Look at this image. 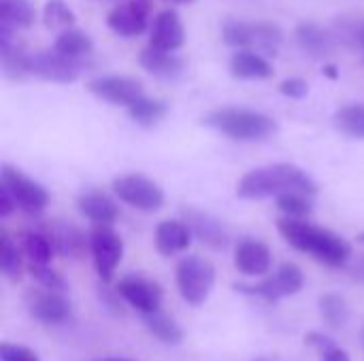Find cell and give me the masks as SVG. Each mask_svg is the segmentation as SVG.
<instances>
[{"instance_id":"1","label":"cell","mask_w":364,"mask_h":361,"mask_svg":"<svg viewBox=\"0 0 364 361\" xmlns=\"http://www.w3.org/2000/svg\"><path fill=\"white\" fill-rule=\"evenodd\" d=\"M277 232L292 249L311 255L328 268H343L352 260V245L343 236L307 219L284 217L277 221Z\"/></svg>"},{"instance_id":"2","label":"cell","mask_w":364,"mask_h":361,"mask_svg":"<svg viewBox=\"0 0 364 361\" xmlns=\"http://www.w3.org/2000/svg\"><path fill=\"white\" fill-rule=\"evenodd\" d=\"M286 191H303L309 196L318 194V183L309 172L294 164H271L254 168L237 185V196L243 200H264L277 198Z\"/></svg>"},{"instance_id":"3","label":"cell","mask_w":364,"mask_h":361,"mask_svg":"<svg viewBox=\"0 0 364 361\" xmlns=\"http://www.w3.org/2000/svg\"><path fill=\"white\" fill-rule=\"evenodd\" d=\"M203 126L239 143H260L275 136L279 130L277 121L271 115L243 106L215 109L203 117Z\"/></svg>"},{"instance_id":"4","label":"cell","mask_w":364,"mask_h":361,"mask_svg":"<svg viewBox=\"0 0 364 361\" xmlns=\"http://www.w3.org/2000/svg\"><path fill=\"white\" fill-rule=\"evenodd\" d=\"M222 40L235 49H254L264 55H277L286 40L284 30L273 21L230 19L222 26Z\"/></svg>"},{"instance_id":"5","label":"cell","mask_w":364,"mask_h":361,"mask_svg":"<svg viewBox=\"0 0 364 361\" xmlns=\"http://www.w3.org/2000/svg\"><path fill=\"white\" fill-rule=\"evenodd\" d=\"M175 283L183 302L198 309L207 302L215 285V268L198 255H188L175 268Z\"/></svg>"},{"instance_id":"6","label":"cell","mask_w":364,"mask_h":361,"mask_svg":"<svg viewBox=\"0 0 364 361\" xmlns=\"http://www.w3.org/2000/svg\"><path fill=\"white\" fill-rule=\"evenodd\" d=\"M113 194L119 198V202L143 211V213H156L164 206V189L160 187V183H156L154 179L141 174V172H128L122 177H115L113 183Z\"/></svg>"},{"instance_id":"7","label":"cell","mask_w":364,"mask_h":361,"mask_svg":"<svg viewBox=\"0 0 364 361\" xmlns=\"http://www.w3.org/2000/svg\"><path fill=\"white\" fill-rule=\"evenodd\" d=\"M90 253L94 260L96 274L100 283H111L122 257H124V240L113 230V226H94L90 232Z\"/></svg>"},{"instance_id":"8","label":"cell","mask_w":364,"mask_h":361,"mask_svg":"<svg viewBox=\"0 0 364 361\" xmlns=\"http://www.w3.org/2000/svg\"><path fill=\"white\" fill-rule=\"evenodd\" d=\"M303 287H305V274L292 262L282 264L273 277H267L260 283H254V285H243V283L241 285H235V289L239 294H245V296H252V298H260L264 302H277L282 298L296 296Z\"/></svg>"},{"instance_id":"9","label":"cell","mask_w":364,"mask_h":361,"mask_svg":"<svg viewBox=\"0 0 364 361\" xmlns=\"http://www.w3.org/2000/svg\"><path fill=\"white\" fill-rule=\"evenodd\" d=\"M0 183L9 187L17 209L26 215H41L49 204V191L11 164L0 166Z\"/></svg>"},{"instance_id":"10","label":"cell","mask_w":364,"mask_h":361,"mask_svg":"<svg viewBox=\"0 0 364 361\" xmlns=\"http://www.w3.org/2000/svg\"><path fill=\"white\" fill-rule=\"evenodd\" d=\"M85 70V64L75 57H66L62 53L53 51H30V74L38 77L43 81L51 83H75L81 72Z\"/></svg>"},{"instance_id":"11","label":"cell","mask_w":364,"mask_h":361,"mask_svg":"<svg viewBox=\"0 0 364 361\" xmlns=\"http://www.w3.org/2000/svg\"><path fill=\"white\" fill-rule=\"evenodd\" d=\"M154 4L151 0H128L113 6L107 15V26L122 38H134L149 30Z\"/></svg>"},{"instance_id":"12","label":"cell","mask_w":364,"mask_h":361,"mask_svg":"<svg viewBox=\"0 0 364 361\" xmlns=\"http://www.w3.org/2000/svg\"><path fill=\"white\" fill-rule=\"evenodd\" d=\"M115 289L122 296V300L128 306L136 309L141 315L154 313L162 306L164 291H162L160 283L145 274H126L117 281Z\"/></svg>"},{"instance_id":"13","label":"cell","mask_w":364,"mask_h":361,"mask_svg":"<svg viewBox=\"0 0 364 361\" xmlns=\"http://www.w3.org/2000/svg\"><path fill=\"white\" fill-rule=\"evenodd\" d=\"M26 309L38 323L45 326H62L73 317V304L70 300L51 289H30L26 294Z\"/></svg>"},{"instance_id":"14","label":"cell","mask_w":364,"mask_h":361,"mask_svg":"<svg viewBox=\"0 0 364 361\" xmlns=\"http://www.w3.org/2000/svg\"><path fill=\"white\" fill-rule=\"evenodd\" d=\"M87 89L96 98H100V100H105V102H109L113 106H126V109L130 104H134L139 98L145 96L141 81H136L132 77H124V74L96 77V79H92L87 83Z\"/></svg>"},{"instance_id":"15","label":"cell","mask_w":364,"mask_h":361,"mask_svg":"<svg viewBox=\"0 0 364 361\" xmlns=\"http://www.w3.org/2000/svg\"><path fill=\"white\" fill-rule=\"evenodd\" d=\"M181 217L190 226L194 238L198 243H203L205 247H209L213 251H222V249H226L230 245V232H228V228L218 217H213L211 213L198 211L194 206H186L181 211Z\"/></svg>"},{"instance_id":"16","label":"cell","mask_w":364,"mask_h":361,"mask_svg":"<svg viewBox=\"0 0 364 361\" xmlns=\"http://www.w3.org/2000/svg\"><path fill=\"white\" fill-rule=\"evenodd\" d=\"M186 43V28L175 9L160 11L149 26V45L162 51H177Z\"/></svg>"},{"instance_id":"17","label":"cell","mask_w":364,"mask_h":361,"mask_svg":"<svg viewBox=\"0 0 364 361\" xmlns=\"http://www.w3.org/2000/svg\"><path fill=\"white\" fill-rule=\"evenodd\" d=\"M235 268L245 277H264L273 266V253L258 238H241L235 247Z\"/></svg>"},{"instance_id":"18","label":"cell","mask_w":364,"mask_h":361,"mask_svg":"<svg viewBox=\"0 0 364 361\" xmlns=\"http://www.w3.org/2000/svg\"><path fill=\"white\" fill-rule=\"evenodd\" d=\"M41 230L51 238L55 253L62 257L81 260L85 249L90 247V238L85 240V234L70 221H62V219L45 221V226Z\"/></svg>"},{"instance_id":"19","label":"cell","mask_w":364,"mask_h":361,"mask_svg":"<svg viewBox=\"0 0 364 361\" xmlns=\"http://www.w3.org/2000/svg\"><path fill=\"white\" fill-rule=\"evenodd\" d=\"M77 209L94 226H113L119 219L117 202L100 189L81 191L77 198Z\"/></svg>"},{"instance_id":"20","label":"cell","mask_w":364,"mask_h":361,"mask_svg":"<svg viewBox=\"0 0 364 361\" xmlns=\"http://www.w3.org/2000/svg\"><path fill=\"white\" fill-rule=\"evenodd\" d=\"M230 74L243 81H264L275 74L269 57L254 49H237L230 57Z\"/></svg>"},{"instance_id":"21","label":"cell","mask_w":364,"mask_h":361,"mask_svg":"<svg viewBox=\"0 0 364 361\" xmlns=\"http://www.w3.org/2000/svg\"><path fill=\"white\" fill-rule=\"evenodd\" d=\"M192 238H194V234L183 219H166V221L158 223L154 240H156L158 253L164 257H171L175 253L186 251L192 245Z\"/></svg>"},{"instance_id":"22","label":"cell","mask_w":364,"mask_h":361,"mask_svg":"<svg viewBox=\"0 0 364 361\" xmlns=\"http://www.w3.org/2000/svg\"><path fill=\"white\" fill-rule=\"evenodd\" d=\"M139 64L158 79H177L186 70V62L175 51H162L151 45L141 51Z\"/></svg>"},{"instance_id":"23","label":"cell","mask_w":364,"mask_h":361,"mask_svg":"<svg viewBox=\"0 0 364 361\" xmlns=\"http://www.w3.org/2000/svg\"><path fill=\"white\" fill-rule=\"evenodd\" d=\"M299 47L311 57H324L335 49V36L314 21H303L294 30Z\"/></svg>"},{"instance_id":"24","label":"cell","mask_w":364,"mask_h":361,"mask_svg":"<svg viewBox=\"0 0 364 361\" xmlns=\"http://www.w3.org/2000/svg\"><path fill=\"white\" fill-rule=\"evenodd\" d=\"M143 323L145 328L149 330V334L154 338H158L160 343L164 345H171V347H177L186 340V332L183 328L171 317L166 315L164 311H154V313H145L143 315Z\"/></svg>"},{"instance_id":"25","label":"cell","mask_w":364,"mask_h":361,"mask_svg":"<svg viewBox=\"0 0 364 361\" xmlns=\"http://www.w3.org/2000/svg\"><path fill=\"white\" fill-rule=\"evenodd\" d=\"M0 64L4 77L11 81H21L30 77V51L15 45L13 38L0 40Z\"/></svg>"},{"instance_id":"26","label":"cell","mask_w":364,"mask_h":361,"mask_svg":"<svg viewBox=\"0 0 364 361\" xmlns=\"http://www.w3.org/2000/svg\"><path fill=\"white\" fill-rule=\"evenodd\" d=\"M53 49L66 57L83 60V57H90L94 53V40L87 32H83L79 28H64L58 34Z\"/></svg>"},{"instance_id":"27","label":"cell","mask_w":364,"mask_h":361,"mask_svg":"<svg viewBox=\"0 0 364 361\" xmlns=\"http://www.w3.org/2000/svg\"><path fill=\"white\" fill-rule=\"evenodd\" d=\"M19 243L30 264H51L55 249L51 238L43 230H21Z\"/></svg>"},{"instance_id":"28","label":"cell","mask_w":364,"mask_h":361,"mask_svg":"<svg viewBox=\"0 0 364 361\" xmlns=\"http://www.w3.org/2000/svg\"><path fill=\"white\" fill-rule=\"evenodd\" d=\"M320 315L328 330L339 332L350 321V306L341 294H324L320 298Z\"/></svg>"},{"instance_id":"29","label":"cell","mask_w":364,"mask_h":361,"mask_svg":"<svg viewBox=\"0 0 364 361\" xmlns=\"http://www.w3.org/2000/svg\"><path fill=\"white\" fill-rule=\"evenodd\" d=\"M34 21V9L30 0H0V28L19 30Z\"/></svg>"},{"instance_id":"30","label":"cell","mask_w":364,"mask_h":361,"mask_svg":"<svg viewBox=\"0 0 364 361\" xmlns=\"http://www.w3.org/2000/svg\"><path fill=\"white\" fill-rule=\"evenodd\" d=\"M337 130L350 138L364 140V104L352 102V104H343L335 111L333 117Z\"/></svg>"},{"instance_id":"31","label":"cell","mask_w":364,"mask_h":361,"mask_svg":"<svg viewBox=\"0 0 364 361\" xmlns=\"http://www.w3.org/2000/svg\"><path fill=\"white\" fill-rule=\"evenodd\" d=\"M168 113V104L164 100H158V98H139L134 104L128 106V115L132 121H136L139 126H156L158 121H162Z\"/></svg>"},{"instance_id":"32","label":"cell","mask_w":364,"mask_h":361,"mask_svg":"<svg viewBox=\"0 0 364 361\" xmlns=\"http://www.w3.org/2000/svg\"><path fill=\"white\" fill-rule=\"evenodd\" d=\"M23 249L9 236L6 230H0V270L9 281H17L23 270Z\"/></svg>"},{"instance_id":"33","label":"cell","mask_w":364,"mask_h":361,"mask_svg":"<svg viewBox=\"0 0 364 361\" xmlns=\"http://www.w3.org/2000/svg\"><path fill=\"white\" fill-rule=\"evenodd\" d=\"M275 206L279 213H284V217H292V219H307L314 213V200L309 194L303 191H286L277 196Z\"/></svg>"},{"instance_id":"34","label":"cell","mask_w":364,"mask_h":361,"mask_svg":"<svg viewBox=\"0 0 364 361\" xmlns=\"http://www.w3.org/2000/svg\"><path fill=\"white\" fill-rule=\"evenodd\" d=\"M305 343L309 347H314L320 355V361H352L348 351L341 349L333 338H328L326 334H320V332H309Z\"/></svg>"},{"instance_id":"35","label":"cell","mask_w":364,"mask_h":361,"mask_svg":"<svg viewBox=\"0 0 364 361\" xmlns=\"http://www.w3.org/2000/svg\"><path fill=\"white\" fill-rule=\"evenodd\" d=\"M75 19V11L64 0H47L43 6V21L49 28H70Z\"/></svg>"},{"instance_id":"36","label":"cell","mask_w":364,"mask_h":361,"mask_svg":"<svg viewBox=\"0 0 364 361\" xmlns=\"http://www.w3.org/2000/svg\"><path fill=\"white\" fill-rule=\"evenodd\" d=\"M28 270H30L32 279H34L41 287L51 289V291H60V294H66V291H68L66 279H64L58 270H53L49 264H30Z\"/></svg>"},{"instance_id":"37","label":"cell","mask_w":364,"mask_h":361,"mask_svg":"<svg viewBox=\"0 0 364 361\" xmlns=\"http://www.w3.org/2000/svg\"><path fill=\"white\" fill-rule=\"evenodd\" d=\"M0 361H41V357L30 347L15 345V343H2L0 345Z\"/></svg>"},{"instance_id":"38","label":"cell","mask_w":364,"mask_h":361,"mask_svg":"<svg viewBox=\"0 0 364 361\" xmlns=\"http://www.w3.org/2000/svg\"><path fill=\"white\" fill-rule=\"evenodd\" d=\"M307 91H309V85H307V81L301 79V77H290V79H286V81L279 83V94L286 96V98H292V100L305 98Z\"/></svg>"},{"instance_id":"39","label":"cell","mask_w":364,"mask_h":361,"mask_svg":"<svg viewBox=\"0 0 364 361\" xmlns=\"http://www.w3.org/2000/svg\"><path fill=\"white\" fill-rule=\"evenodd\" d=\"M339 34H341L348 43H352V45L363 47L364 49V21H346V23L341 26Z\"/></svg>"},{"instance_id":"40","label":"cell","mask_w":364,"mask_h":361,"mask_svg":"<svg viewBox=\"0 0 364 361\" xmlns=\"http://www.w3.org/2000/svg\"><path fill=\"white\" fill-rule=\"evenodd\" d=\"M15 211H17V202H15L13 194L9 191L6 185L0 183V217L6 219V217H11Z\"/></svg>"},{"instance_id":"41","label":"cell","mask_w":364,"mask_h":361,"mask_svg":"<svg viewBox=\"0 0 364 361\" xmlns=\"http://www.w3.org/2000/svg\"><path fill=\"white\" fill-rule=\"evenodd\" d=\"M350 277H352L356 283H364V253L363 255H358V257L352 262V266H350Z\"/></svg>"},{"instance_id":"42","label":"cell","mask_w":364,"mask_h":361,"mask_svg":"<svg viewBox=\"0 0 364 361\" xmlns=\"http://www.w3.org/2000/svg\"><path fill=\"white\" fill-rule=\"evenodd\" d=\"M324 72H326L331 79H337V77H339V74H337V66H326V68H324Z\"/></svg>"},{"instance_id":"43","label":"cell","mask_w":364,"mask_h":361,"mask_svg":"<svg viewBox=\"0 0 364 361\" xmlns=\"http://www.w3.org/2000/svg\"><path fill=\"white\" fill-rule=\"evenodd\" d=\"M100 361H130V360H117V357H111V360H100Z\"/></svg>"},{"instance_id":"44","label":"cell","mask_w":364,"mask_h":361,"mask_svg":"<svg viewBox=\"0 0 364 361\" xmlns=\"http://www.w3.org/2000/svg\"><path fill=\"white\" fill-rule=\"evenodd\" d=\"M358 243H363V245H364V232H363V234H358Z\"/></svg>"},{"instance_id":"45","label":"cell","mask_w":364,"mask_h":361,"mask_svg":"<svg viewBox=\"0 0 364 361\" xmlns=\"http://www.w3.org/2000/svg\"><path fill=\"white\" fill-rule=\"evenodd\" d=\"M175 2H192V0H175Z\"/></svg>"},{"instance_id":"46","label":"cell","mask_w":364,"mask_h":361,"mask_svg":"<svg viewBox=\"0 0 364 361\" xmlns=\"http://www.w3.org/2000/svg\"><path fill=\"white\" fill-rule=\"evenodd\" d=\"M256 361H269V360H256Z\"/></svg>"}]
</instances>
